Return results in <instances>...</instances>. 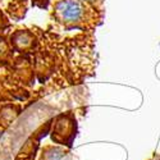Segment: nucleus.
I'll use <instances>...</instances> for the list:
<instances>
[{
    "label": "nucleus",
    "instance_id": "1",
    "mask_svg": "<svg viewBox=\"0 0 160 160\" xmlns=\"http://www.w3.org/2000/svg\"><path fill=\"white\" fill-rule=\"evenodd\" d=\"M57 12L60 16V18L64 19L65 22H73L79 18L82 8L74 0H67V2H63L58 5Z\"/></svg>",
    "mask_w": 160,
    "mask_h": 160
}]
</instances>
